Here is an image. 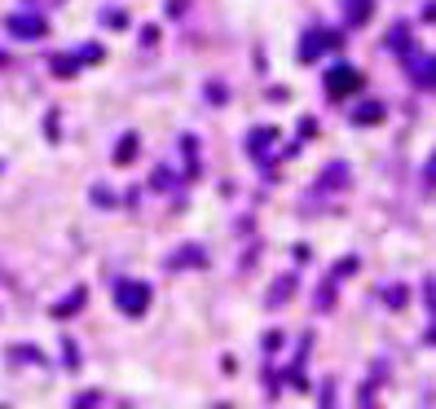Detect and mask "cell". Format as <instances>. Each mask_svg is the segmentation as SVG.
I'll list each match as a JSON object with an SVG mask.
<instances>
[{
    "instance_id": "obj_1",
    "label": "cell",
    "mask_w": 436,
    "mask_h": 409,
    "mask_svg": "<svg viewBox=\"0 0 436 409\" xmlns=\"http://www.w3.org/2000/svg\"><path fill=\"white\" fill-rule=\"evenodd\" d=\"M115 304L128 313V317H137V313H146V304H150V286L146 282H128V277H115Z\"/></svg>"
},
{
    "instance_id": "obj_2",
    "label": "cell",
    "mask_w": 436,
    "mask_h": 409,
    "mask_svg": "<svg viewBox=\"0 0 436 409\" xmlns=\"http://www.w3.org/2000/svg\"><path fill=\"white\" fill-rule=\"evenodd\" d=\"M326 93H330V97L362 93V75H357L353 66H335V71H326Z\"/></svg>"
},
{
    "instance_id": "obj_3",
    "label": "cell",
    "mask_w": 436,
    "mask_h": 409,
    "mask_svg": "<svg viewBox=\"0 0 436 409\" xmlns=\"http://www.w3.org/2000/svg\"><path fill=\"white\" fill-rule=\"evenodd\" d=\"M330 44H335V36H330L326 27H309V36H304V44H300V62H318V53L330 48Z\"/></svg>"
},
{
    "instance_id": "obj_4",
    "label": "cell",
    "mask_w": 436,
    "mask_h": 409,
    "mask_svg": "<svg viewBox=\"0 0 436 409\" xmlns=\"http://www.w3.org/2000/svg\"><path fill=\"white\" fill-rule=\"evenodd\" d=\"M9 36H22V40H36V36H44V18H36V14H14L9 22Z\"/></svg>"
},
{
    "instance_id": "obj_5",
    "label": "cell",
    "mask_w": 436,
    "mask_h": 409,
    "mask_svg": "<svg viewBox=\"0 0 436 409\" xmlns=\"http://www.w3.org/2000/svg\"><path fill=\"white\" fill-rule=\"evenodd\" d=\"M405 62L415 66V80H419V88H432V58H427V53H410Z\"/></svg>"
},
{
    "instance_id": "obj_6",
    "label": "cell",
    "mask_w": 436,
    "mask_h": 409,
    "mask_svg": "<svg viewBox=\"0 0 436 409\" xmlns=\"http://www.w3.org/2000/svg\"><path fill=\"white\" fill-rule=\"evenodd\" d=\"M291 291H295V277H291V273H287V277H278V286L269 291V309H282V299H287Z\"/></svg>"
},
{
    "instance_id": "obj_7",
    "label": "cell",
    "mask_w": 436,
    "mask_h": 409,
    "mask_svg": "<svg viewBox=\"0 0 436 409\" xmlns=\"http://www.w3.org/2000/svg\"><path fill=\"white\" fill-rule=\"evenodd\" d=\"M84 299H88V291L80 286V291H71V295H66V299L58 304V309H54V313H58V317H71L75 309H84Z\"/></svg>"
},
{
    "instance_id": "obj_8",
    "label": "cell",
    "mask_w": 436,
    "mask_h": 409,
    "mask_svg": "<svg viewBox=\"0 0 436 409\" xmlns=\"http://www.w3.org/2000/svg\"><path fill=\"white\" fill-rule=\"evenodd\" d=\"M278 133H273V128H260V133H251L247 137V150H251V155H265V150H269V141H273Z\"/></svg>"
},
{
    "instance_id": "obj_9",
    "label": "cell",
    "mask_w": 436,
    "mask_h": 409,
    "mask_svg": "<svg viewBox=\"0 0 436 409\" xmlns=\"http://www.w3.org/2000/svg\"><path fill=\"white\" fill-rule=\"evenodd\" d=\"M353 119H357V123H379V119H383V106H379V101H366V106H357Z\"/></svg>"
},
{
    "instance_id": "obj_10",
    "label": "cell",
    "mask_w": 436,
    "mask_h": 409,
    "mask_svg": "<svg viewBox=\"0 0 436 409\" xmlns=\"http://www.w3.org/2000/svg\"><path fill=\"white\" fill-rule=\"evenodd\" d=\"M344 163H335V167H330V176H322V190H335V185H344Z\"/></svg>"
},
{
    "instance_id": "obj_11",
    "label": "cell",
    "mask_w": 436,
    "mask_h": 409,
    "mask_svg": "<svg viewBox=\"0 0 436 409\" xmlns=\"http://www.w3.org/2000/svg\"><path fill=\"white\" fill-rule=\"evenodd\" d=\"M383 299H388V309H405V286H388Z\"/></svg>"
},
{
    "instance_id": "obj_12",
    "label": "cell",
    "mask_w": 436,
    "mask_h": 409,
    "mask_svg": "<svg viewBox=\"0 0 436 409\" xmlns=\"http://www.w3.org/2000/svg\"><path fill=\"white\" fill-rule=\"evenodd\" d=\"M198 260H203V251H198V247H190V251H176V255H172V264H198Z\"/></svg>"
},
{
    "instance_id": "obj_13",
    "label": "cell",
    "mask_w": 436,
    "mask_h": 409,
    "mask_svg": "<svg viewBox=\"0 0 436 409\" xmlns=\"http://www.w3.org/2000/svg\"><path fill=\"white\" fill-rule=\"evenodd\" d=\"M370 14V5H366V0H348V22H362Z\"/></svg>"
},
{
    "instance_id": "obj_14",
    "label": "cell",
    "mask_w": 436,
    "mask_h": 409,
    "mask_svg": "<svg viewBox=\"0 0 436 409\" xmlns=\"http://www.w3.org/2000/svg\"><path fill=\"white\" fill-rule=\"evenodd\" d=\"M133 150H137V141H133V137H123V141H119V163L133 159Z\"/></svg>"
},
{
    "instance_id": "obj_15",
    "label": "cell",
    "mask_w": 436,
    "mask_h": 409,
    "mask_svg": "<svg viewBox=\"0 0 436 409\" xmlns=\"http://www.w3.org/2000/svg\"><path fill=\"white\" fill-rule=\"evenodd\" d=\"M106 27H115V31H119V27H128V18L115 9V14H106Z\"/></svg>"
}]
</instances>
